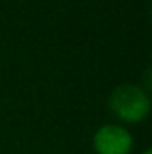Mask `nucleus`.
I'll return each instance as SVG.
<instances>
[{
    "label": "nucleus",
    "instance_id": "1",
    "mask_svg": "<svg viewBox=\"0 0 152 154\" xmlns=\"http://www.w3.org/2000/svg\"><path fill=\"white\" fill-rule=\"evenodd\" d=\"M108 106L118 120L136 124L145 120L149 115L150 97L149 91L138 84H120L111 91Z\"/></svg>",
    "mask_w": 152,
    "mask_h": 154
},
{
    "label": "nucleus",
    "instance_id": "3",
    "mask_svg": "<svg viewBox=\"0 0 152 154\" xmlns=\"http://www.w3.org/2000/svg\"><path fill=\"white\" fill-rule=\"evenodd\" d=\"M143 154H152V152H150V149H147V151H145Z\"/></svg>",
    "mask_w": 152,
    "mask_h": 154
},
{
    "label": "nucleus",
    "instance_id": "2",
    "mask_svg": "<svg viewBox=\"0 0 152 154\" xmlns=\"http://www.w3.org/2000/svg\"><path fill=\"white\" fill-rule=\"evenodd\" d=\"M131 149L132 136L120 124H106L93 134V151L97 154H129Z\"/></svg>",
    "mask_w": 152,
    "mask_h": 154
}]
</instances>
